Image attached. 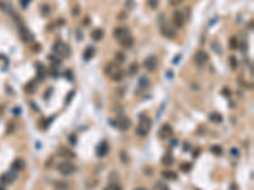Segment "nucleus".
Returning a JSON list of instances; mask_svg holds the SVG:
<instances>
[{
	"mask_svg": "<svg viewBox=\"0 0 254 190\" xmlns=\"http://www.w3.org/2000/svg\"><path fill=\"white\" fill-rule=\"evenodd\" d=\"M39 12H41V14L43 17H48L50 13H51V8H50L48 4H42L41 8H39Z\"/></svg>",
	"mask_w": 254,
	"mask_h": 190,
	"instance_id": "obj_25",
	"label": "nucleus"
},
{
	"mask_svg": "<svg viewBox=\"0 0 254 190\" xmlns=\"http://www.w3.org/2000/svg\"><path fill=\"white\" fill-rule=\"evenodd\" d=\"M184 22H186V18H184L182 12H174L173 13V23H174L175 27L182 28L184 26Z\"/></svg>",
	"mask_w": 254,
	"mask_h": 190,
	"instance_id": "obj_14",
	"label": "nucleus"
},
{
	"mask_svg": "<svg viewBox=\"0 0 254 190\" xmlns=\"http://www.w3.org/2000/svg\"><path fill=\"white\" fill-rule=\"evenodd\" d=\"M121 160H122V161H123V162H125V164H126V162H127V161H129V158H126V153H125V152H123V151H122V152H121Z\"/></svg>",
	"mask_w": 254,
	"mask_h": 190,
	"instance_id": "obj_46",
	"label": "nucleus"
},
{
	"mask_svg": "<svg viewBox=\"0 0 254 190\" xmlns=\"http://www.w3.org/2000/svg\"><path fill=\"white\" fill-rule=\"evenodd\" d=\"M19 2H20V4H22V8H27L31 0H19Z\"/></svg>",
	"mask_w": 254,
	"mask_h": 190,
	"instance_id": "obj_43",
	"label": "nucleus"
},
{
	"mask_svg": "<svg viewBox=\"0 0 254 190\" xmlns=\"http://www.w3.org/2000/svg\"><path fill=\"white\" fill-rule=\"evenodd\" d=\"M113 37L117 39L121 46H123L125 48H131L133 45V37L131 36L130 30L125 28V27H118L113 30Z\"/></svg>",
	"mask_w": 254,
	"mask_h": 190,
	"instance_id": "obj_1",
	"label": "nucleus"
},
{
	"mask_svg": "<svg viewBox=\"0 0 254 190\" xmlns=\"http://www.w3.org/2000/svg\"><path fill=\"white\" fill-rule=\"evenodd\" d=\"M52 119H54V117H52V118H50V119H46V118H41L39 119V128L41 129H47L48 128V124L52 122Z\"/></svg>",
	"mask_w": 254,
	"mask_h": 190,
	"instance_id": "obj_24",
	"label": "nucleus"
},
{
	"mask_svg": "<svg viewBox=\"0 0 254 190\" xmlns=\"http://www.w3.org/2000/svg\"><path fill=\"white\" fill-rule=\"evenodd\" d=\"M231 153H232V155H234L235 157H238V156H239V152H238V151H236L235 148H232V150H231Z\"/></svg>",
	"mask_w": 254,
	"mask_h": 190,
	"instance_id": "obj_52",
	"label": "nucleus"
},
{
	"mask_svg": "<svg viewBox=\"0 0 254 190\" xmlns=\"http://www.w3.org/2000/svg\"><path fill=\"white\" fill-rule=\"evenodd\" d=\"M160 30H162V34L165 37V38H169V39H173L175 37V29L172 28L170 24H168V23H163L160 24Z\"/></svg>",
	"mask_w": 254,
	"mask_h": 190,
	"instance_id": "obj_7",
	"label": "nucleus"
},
{
	"mask_svg": "<svg viewBox=\"0 0 254 190\" xmlns=\"http://www.w3.org/2000/svg\"><path fill=\"white\" fill-rule=\"evenodd\" d=\"M114 58H116V62L117 63H123L126 61V56H125L123 52H116Z\"/></svg>",
	"mask_w": 254,
	"mask_h": 190,
	"instance_id": "obj_29",
	"label": "nucleus"
},
{
	"mask_svg": "<svg viewBox=\"0 0 254 190\" xmlns=\"http://www.w3.org/2000/svg\"><path fill=\"white\" fill-rule=\"evenodd\" d=\"M187 150H189V144L186 142V143H184V151H187Z\"/></svg>",
	"mask_w": 254,
	"mask_h": 190,
	"instance_id": "obj_55",
	"label": "nucleus"
},
{
	"mask_svg": "<svg viewBox=\"0 0 254 190\" xmlns=\"http://www.w3.org/2000/svg\"><path fill=\"white\" fill-rule=\"evenodd\" d=\"M208 61V55L206 53L205 51H198L196 52V55H195V62H196V65L198 66H205L206 63Z\"/></svg>",
	"mask_w": 254,
	"mask_h": 190,
	"instance_id": "obj_10",
	"label": "nucleus"
},
{
	"mask_svg": "<svg viewBox=\"0 0 254 190\" xmlns=\"http://www.w3.org/2000/svg\"><path fill=\"white\" fill-rule=\"evenodd\" d=\"M94 55H95L94 47H87L85 51H84V53H83V58L85 60V61H89L90 58H93Z\"/></svg>",
	"mask_w": 254,
	"mask_h": 190,
	"instance_id": "obj_19",
	"label": "nucleus"
},
{
	"mask_svg": "<svg viewBox=\"0 0 254 190\" xmlns=\"http://www.w3.org/2000/svg\"><path fill=\"white\" fill-rule=\"evenodd\" d=\"M135 190H145L144 188H137V189H135Z\"/></svg>",
	"mask_w": 254,
	"mask_h": 190,
	"instance_id": "obj_56",
	"label": "nucleus"
},
{
	"mask_svg": "<svg viewBox=\"0 0 254 190\" xmlns=\"http://www.w3.org/2000/svg\"><path fill=\"white\" fill-rule=\"evenodd\" d=\"M80 14V6L79 5H75L72 8V15L74 17H76V15H79Z\"/></svg>",
	"mask_w": 254,
	"mask_h": 190,
	"instance_id": "obj_39",
	"label": "nucleus"
},
{
	"mask_svg": "<svg viewBox=\"0 0 254 190\" xmlns=\"http://www.w3.org/2000/svg\"><path fill=\"white\" fill-rule=\"evenodd\" d=\"M190 168H192V165H190V164H183V165L181 166V170H182L183 172L190 171Z\"/></svg>",
	"mask_w": 254,
	"mask_h": 190,
	"instance_id": "obj_37",
	"label": "nucleus"
},
{
	"mask_svg": "<svg viewBox=\"0 0 254 190\" xmlns=\"http://www.w3.org/2000/svg\"><path fill=\"white\" fill-rule=\"evenodd\" d=\"M69 141H70V143L74 146V144H76V136L75 134H70L69 136Z\"/></svg>",
	"mask_w": 254,
	"mask_h": 190,
	"instance_id": "obj_40",
	"label": "nucleus"
},
{
	"mask_svg": "<svg viewBox=\"0 0 254 190\" xmlns=\"http://www.w3.org/2000/svg\"><path fill=\"white\" fill-rule=\"evenodd\" d=\"M35 46H32V49L33 51H36V52H39L41 51V46H39V43H33Z\"/></svg>",
	"mask_w": 254,
	"mask_h": 190,
	"instance_id": "obj_44",
	"label": "nucleus"
},
{
	"mask_svg": "<svg viewBox=\"0 0 254 190\" xmlns=\"http://www.w3.org/2000/svg\"><path fill=\"white\" fill-rule=\"evenodd\" d=\"M147 5L151 9H156L159 6V0H147Z\"/></svg>",
	"mask_w": 254,
	"mask_h": 190,
	"instance_id": "obj_36",
	"label": "nucleus"
},
{
	"mask_svg": "<svg viewBox=\"0 0 254 190\" xmlns=\"http://www.w3.org/2000/svg\"><path fill=\"white\" fill-rule=\"evenodd\" d=\"M144 67L149 71V72H154L158 67V58L155 56H149L146 57L144 61Z\"/></svg>",
	"mask_w": 254,
	"mask_h": 190,
	"instance_id": "obj_8",
	"label": "nucleus"
},
{
	"mask_svg": "<svg viewBox=\"0 0 254 190\" xmlns=\"http://www.w3.org/2000/svg\"><path fill=\"white\" fill-rule=\"evenodd\" d=\"M114 127H117V128L121 129V131H127L131 127V119L121 114L117 117V119H116V125Z\"/></svg>",
	"mask_w": 254,
	"mask_h": 190,
	"instance_id": "obj_6",
	"label": "nucleus"
},
{
	"mask_svg": "<svg viewBox=\"0 0 254 190\" xmlns=\"http://www.w3.org/2000/svg\"><path fill=\"white\" fill-rule=\"evenodd\" d=\"M173 136V128L169 124H163L162 128L159 129V137L162 140H166V138H170Z\"/></svg>",
	"mask_w": 254,
	"mask_h": 190,
	"instance_id": "obj_11",
	"label": "nucleus"
},
{
	"mask_svg": "<svg viewBox=\"0 0 254 190\" xmlns=\"http://www.w3.org/2000/svg\"><path fill=\"white\" fill-rule=\"evenodd\" d=\"M13 113H14V115H19L20 114V108H14Z\"/></svg>",
	"mask_w": 254,
	"mask_h": 190,
	"instance_id": "obj_48",
	"label": "nucleus"
},
{
	"mask_svg": "<svg viewBox=\"0 0 254 190\" xmlns=\"http://www.w3.org/2000/svg\"><path fill=\"white\" fill-rule=\"evenodd\" d=\"M150 128H151V121H150V118L146 117V115H144V114H141V115H140L139 125H137V128H136L137 136H140V137L147 136V133L150 132Z\"/></svg>",
	"mask_w": 254,
	"mask_h": 190,
	"instance_id": "obj_3",
	"label": "nucleus"
},
{
	"mask_svg": "<svg viewBox=\"0 0 254 190\" xmlns=\"http://www.w3.org/2000/svg\"><path fill=\"white\" fill-rule=\"evenodd\" d=\"M199 153H201V150H199V148H198V150H196V151H195V152H193V157H195V158H196V157H197V156H198V155H199Z\"/></svg>",
	"mask_w": 254,
	"mask_h": 190,
	"instance_id": "obj_53",
	"label": "nucleus"
},
{
	"mask_svg": "<svg viewBox=\"0 0 254 190\" xmlns=\"http://www.w3.org/2000/svg\"><path fill=\"white\" fill-rule=\"evenodd\" d=\"M104 190H122V186L118 185L117 183H112V184L107 185V188H104Z\"/></svg>",
	"mask_w": 254,
	"mask_h": 190,
	"instance_id": "obj_33",
	"label": "nucleus"
},
{
	"mask_svg": "<svg viewBox=\"0 0 254 190\" xmlns=\"http://www.w3.org/2000/svg\"><path fill=\"white\" fill-rule=\"evenodd\" d=\"M65 77H68L69 80H72V79H74V77H72V72H71L70 70L65 71Z\"/></svg>",
	"mask_w": 254,
	"mask_h": 190,
	"instance_id": "obj_42",
	"label": "nucleus"
},
{
	"mask_svg": "<svg viewBox=\"0 0 254 190\" xmlns=\"http://www.w3.org/2000/svg\"><path fill=\"white\" fill-rule=\"evenodd\" d=\"M211 152L215 153L216 156H220V155L222 153V148H221V146H219V144H214L212 147H211Z\"/></svg>",
	"mask_w": 254,
	"mask_h": 190,
	"instance_id": "obj_32",
	"label": "nucleus"
},
{
	"mask_svg": "<svg viewBox=\"0 0 254 190\" xmlns=\"http://www.w3.org/2000/svg\"><path fill=\"white\" fill-rule=\"evenodd\" d=\"M229 63H230V67H231V70H236V67H238V60L235 58V56H230L229 57Z\"/></svg>",
	"mask_w": 254,
	"mask_h": 190,
	"instance_id": "obj_31",
	"label": "nucleus"
},
{
	"mask_svg": "<svg viewBox=\"0 0 254 190\" xmlns=\"http://www.w3.org/2000/svg\"><path fill=\"white\" fill-rule=\"evenodd\" d=\"M76 170V166L69 162V161H65V162H60L57 165V171L61 174V175H65V176H69L71 174H74Z\"/></svg>",
	"mask_w": 254,
	"mask_h": 190,
	"instance_id": "obj_5",
	"label": "nucleus"
},
{
	"mask_svg": "<svg viewBox=\"0 0 254 190\" xmlns=\"http://www.w3.org/2000/svg\"><path fill=\"white\" fill-rule=\"evenodd\" d=\"M230 48L231 49H236L238 48V46H239V42H238V39L235 38V37H232V38H230Z\"/></svg>",
	"mask_w": 254,
	"mask_h": 190,
	"instance_id": "obj_35",
	"label": "nucleus"
},
{
	"mask_svg": "<svg viewBox=\"0 0 254 190\" xmlns=\"http://www.w3.org/2000/svg\"><path fill=\"white\" fill-rule=\"evenodd\" d=\"M0 10H3L5 13H10V14H14V12L12 10V8L9 6V4L4 3V2H0Z\"/></svg>",
	"mask_w": 254,
	"mask_h": 190,
	"instance_id": "obj_28",
	"label": "nucleus"
},
{
	"mask_svg": "<svg viewBox=\"0 0 254 190\" xmlns=\"http://www.w3.org/2000/svg\"><path fill=\"white\" fill-rule=\"evenodd\" d=\"M108 151H109V146H108L107 141H100L98 143V146H97V150H95L98 157H104L105 155L108 153Z\"/></svg>",
	"mask_w": 254,
	"mask_h": 190,
	"instance_id": "obj_12",
	"label": "nucleus"
},
{
	"mask_svg": "<svg viewBox=\"0 0 254 190\" xmlns=\"http://www.w3.org/2000/svg\"><path fill=\"white\" fill-rule=\"evenodd\" d=\"M14 15V18L18 20V29H19V36H20V38H22V41L23 42H26V43H31V42H33V39H35V36H33V33L26 27V26H23V22H22V19H20L18 15H17V13H14L13 14Z\"/></svg>",
	"mask_w": 254,
	"mask_h": 190,
	"instance_id": "obj_2",
	"label": "nucleus"
},
{
	"mask_svg": "<svg viewBox=\"0 0 254 190\" xmlns=\"http://www.w3.org/2000/svg\"><path fill=\"white\" fill-rule=\"evenodd\" d=\"M17 179V174L14 171H9V172H5L0 176V183L2 184H12L14 180Z\"/></svg>",
	"mask_w": 254,
	"mask_h": 190,
	"instance_id": "obj_13",
	"label": "nucleus"
},
{
	"mask_svg": "<svg viewBox=\"0 0 254 190\" xmlns=\"http://www.w3.org/2000/svg\"><path fill=\"white\" fill-rule=\"evenodd\" d=\"M183 0H169V4H170L172 6H177L179 4H182Z\"/></svg>",
	"mask_w": 254,
	"mask_h": 190,
	"instance_id": "obj_41",
	"label": "nucleus"
},
{
	"mask_svg": "<svg viewBox=\"0 0 254 190\" xmlns=\"http://www.w3.org/2000/svg\"><path fill=\"white\" fill-rule=\"evenodd\" d=\"M36 69H37V73H38V79L43 80L46 76V69L42 66V63H39V62L36 63Z\"/></svg>",
	"mask_w": 254,
	"mask_h": 190,
	"instance_id": "obj_21",
	"label": "nucleus"
},
{
	"mask_svg": "<svg viewBox=\"0 0 254 190\" xmlns=\"http://www.w3.org/2000/svg\"><path fill=\"white\" fill-rule=\"evenodd\" d=\"M52 51L56 52V55L60 56V57H69L70 56V47L66 45V43H63V42H56V43L52 46Z\"/></svg>",
	"mask_w": 254,
	"mask_h": 190,
	"instance_id": "obj_4",
	"label": "nucleus"
},
{
	"mask_svg": "<svg viewBox=\"0 0 254 190\" xmlns=\"http://www.w3.org/2000/svg\"><path fill=\"white\" fill-rule=\"evenodd\" d=\"M162 176H164L165 179H168V180H177V177H178L177 172L170 171V170H164V171H162Z\"/></svg>",
	"mask_w": 254,
	"mask_h": 190,
	"instance_id": "obj_22",
	"label": "nucleus"
},
{
	"mask_svg": "<svg viewBox=\"0 0 254 190\" xmlns=\"http://www.w3.org/2000/svg\"><path fill=\"white\" fill-rule=\"evenodd\" d=\"M55 188L59 190H66L68 189V184L65 181H55Z\"/></svg>",
	"mask_w": 254,
	"mask_h": 190,
	"instance_id": "obj_34",
	"label": "nucleus"
},
{
	"mask_svg": "<svg viewBox=\"0 0 254 190\" xmlns=\"http://www.w3.org/2000/svg\"><path fill=\"white\" fill-rule=\"evenodd\" d=\"M114 81H121L122 79H123V72L122 71H120V72H117V73H116V75L112 77Z\"/></svg>",
	"mask_w": 254,
	"mask_h": 190,
	"instance_id": "obj_38",
	"label": "nucleus"
},
{
	"mask_svg": "<svg viewBox=\"0 0 254 190\" xmlns=\"http://www.w3.org/2000/svg\"><path fill=\"white\" fill-rule=\"evenodd\" d=\"M57 153H59L60 157H69V158H74V157H75V153H74L71 150L66 148V147H61Z\"/></svg>",
	"mask_w": 254,
	"mask_h": 190,
	"instance_id": "obj_17",
	"label": "nucleus"
},
{
	"mask_svg": "<svg viewBox=\"0 0 254 190\" xmlns=\"http://www.w3.org/2000/svg\"><path fill=\"white\" fill-rule=\"evenodd\" d=\"M90 37H92V39L93 41H97V42H99V41H102L103 39V37H104V30L102 29V28H97V29H94L92 33H90Z\"/></svg>",
	"mask_w": 254,
	"mask_h": 190,
	"instance_id": "obj_15",
	"label": "nucleus"
},
{
	"mask_svg": "<svg viewBox=\"0 0 254 190\" xmlns=\"http://www.w3.org/2000/svg\"><path fill=\"white\" fill-rule=\"evenodd\" d=\"M120 71H121V67H120V65H118L117 62H116V63L111 62V63H108V65L105 66V69H104L105 75H108L111 79H112L117 72H120Z\"/></svg>",
	"mask_w": 254,
	"mask_h": 190,
	"instance_id": "obj_9",
	"label": "nucleus"
},
{
	"mask_svg": "<svg viewBox=\"0 0 254 190\" xmlns=\"http://www.w3.org/2000/svg\"><path fill=\"white\" fill-rule=\"evenodd\" d=\"M179 60H181V55H179V56H177V57H175V58L173 60V62L175 63V62H177V61H179Z\"/></svg>",
	"mask_w": 254,
	"mask_h": 190,
	"instance_id": "obj_54",
	"label": "nucleus"
},
{
	"mask_svg": "<svg viewBox=\"0 0 254 190\" xmlns=\"http://www.w3.org/2000/svg\"><path fill=\"white\" fill-rule=\"evenodd\" d=\"M162 164L164 166H172L174 164V157L172 156V153H165L162 157Z\"/></svg>",
	"mask_w": 254,
	"mask_h": 190,
	"instance_id": "obj_18",
	"label": "nucleus"
},
{
	"mask_svg": "<svg viewBox=\"0 0 254 190\" xmlns=\"http://www.w3.org/2000/svg\"><path fill=\"white\" fill-rule=\"evenodd\" d=\"M208 119H210L211 122H214V123H221V122H222V115H221L220 113L214 112V113L208 114Z\"/></svg>",
	"mask_w": 254,
	"mask_h": 190,
	"instance_id": "obj_23",
	"label": "nucleus"
},
{
	"mask_svg": "<svg viewBox=\"0 0 254 190\" xmlns=\"http://www.w3.org/2000/svg\"><path fill=\"white\" fill-rule=\"evenodd\" d=\"M12 167L15 171H22L26 167V161L23 160V158H17V160H14V162L12 164Z\"/></svg>",
	"mask_w": 254,
	"mask_h": 190,
	"instance_id": "obj_16",
	"label": "nucleus"
},
{
	"mask_svg": "<svg viewBox=\"0 0 254 190\" xmlns=\"http://www.w3.org/2000/svg\"><path fill=\"white\" fill-rule=\"evenodd\" d=\"M137 71H139V65H137L136 62H132L130 65V67H129V75L133 76V75H136V73H137Z\"/></svg>",
	"mask_w": 254,
	"mask_h": 190,
	"instance_id": "obj_27",
	"label": "nucleus"
},
{
	"mask_svg": "<svg viewBox=\"0 0 254 190\" xmlns=\"http://www.w3.org/2000/svg\"><path fill=\"white\" fill-rule=\"evenodd\" d=\"M153 190H169V188H168V185H165L164 183H162V181H158V183H155V184H154Z\"/></svg>",
	"mask_w": 254,
	"mask_h": 190,
	"instance_id": "obj_30",
	"label": "nucleus"
},
{
	"mask_svg": "<svg viewBox=\"0 0 254 190\" xmlns=\"http://www.w3.org/2000/svg\"><path fill=\"white\" fill-rule=\"evenodd\" d=\"M51 76H52V77H57V76H59L57 71H55L54 69H52V70H51Z\"/></svg>",
	"mask_w": 254,
	"mask_h": 190,
	"instance_id": "obj_47",
	"label": "nucleus"
},
{
	"mask_svg": "<svg viewBox=\"0 0 254 190\" xmlns=\"http://www.w3.org/2000/svg\"><path fill=\"white\" fill-rule=\"evenodd\" d=\"M139 85H140L141 89L149 88V85H150V80L147 79L146 76H142V77H140V80H139Z\"/></svg>",
	"mask_w": 254,
	"mask_h": 190,
	"instance_id": "obj_26",
	"label": "nucleus"
},
{
	"mask_svg": "<svg viewBox=\"0 0 254 190\" xmlns=\"http://www.w3.org/2000/svg\"><path fill=\"white\" fill-rule=\"evenodd\" d=\"M222 94H225V97H230V90L224 89V90H222Z\"/></svg>",
	"mask_w": 254,
	"mask_h": 190,
	"instance_id": "obj_49",
	"label": "nucleus"
},
{
	"mask_svg": "<svg viewBox=\"0 0 254 190\" xmlns=\"http://www.w3.org/2000/svg\"><path fill=\"white\" fill-rule=\"evenodd\" d=\"M89 23H90V18H85V19H84V26H89Z\"/></svg>",
	"mask_w": 254,
	"mask_h": 190,
	"instance_id": "obj_51",
	"label": "nucleus"
},
{
	"mask_svg": "<svg viewBox=\"0 0 254 190\" xmlns=\"http://www.w3.org/2000/svg\"><path fill=\"white\" fill-rule=\"evenodd\" d=\"M74 94H75V91H70V93H69V97H68L66 104H69V103H70V100H71V99H72V97H74Z\"/></svg>",
	"mask_w": 254,
	"mask_h": 190,
	"instance_id": "obj_45",
	"label": "nucleus"
},
{
	"mask_svg": "<svg viewBox=\"0 0 254 190\" xmlns=\"http://www.w3.org/2000/svg\"><path fill=\"white\" fill-rule=\"evenodd\" d=\"M36 89H37V84L33 80L29 81L28 84H26V86H24V91L28 93V94H33L36 91Z\"/></svg>",
	"mask_w": 254,
	"mask_h": 190,
	"instance_id": "obj_20",
	"label": "nucleus"
},
{
	"mask_svg": "<svg viewBox=\"0 0 254 190\" xmlns=\"http://www.w3.org/2000/svg\"><path fill=\"white\" fill-rule=\"evenodd\" d=\"M31 105H32V108H33V109H36L37 112H39V108L37 107V104H35V103H32V101H31Z\"/></svg>",
	"mask_w": 254,
	"mask_h": 190,
	"instance_id": "obj_50",
	"label": "nucleus"
}]
</instances>
